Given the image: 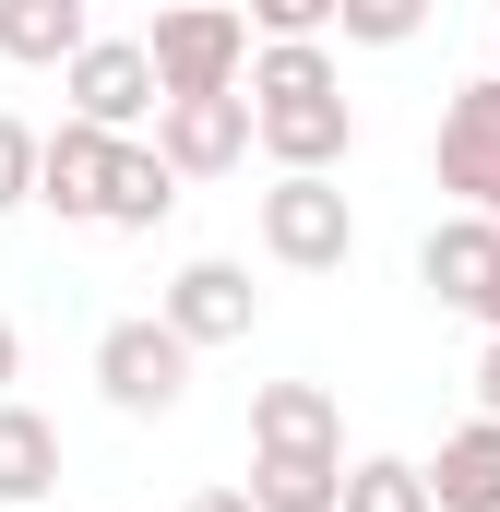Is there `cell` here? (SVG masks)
<instances>
[{
  "label": "cell",
  "mask_w": 500,
  "mask_h": 512,
  "mask_svg": "<svg viewBox=\"0 0 500 512\" xmlns=\"http://www.w3.org/2000/svg\"><path fill=\"white\" fill-rule=\"evenodd\" d=\"M417 477H429V512H500V417H465L441 441V465H417Z\"/></svg>",
  "instance_id": "cell-13"
},
{
  "label": "cell",
  "mask_w": 500,
  "mask_h": 512,
  "mask_svg": "<svg viewBox=\"0 0 500 512\" xmlns=\"http://www.w3.org/2000/svg\"><path fill=\"white\" fill-rule=\"evenodd\" d=\"M346 489V453H286V441H250V512H334Z\"/></svg>",
  "instance_id": "cell-14"
},
{
  "label": "cell",
  "mask_w": 500,
  "mask_h": 512,
  "mask_svg": "<svg viewBox=\"0 0 500 512\" xmlns=\"http://www.w3.org/2000/svg\"><path fill=\"white\" fill-rule=\"evenodd\" d=\"M250 36H334V0H250Z\"/></svg>",
  "instance_id": "cell-19"
},
{
  "label": "cell",
  "mask_w": 500,
  "mask_h": 512,
  "mask_svg": "<svg viewBox=\"0 0 500 512\" xmlns=\"http://www.w3.org/2000/svg\"><path fill=\"white\" fill-rule=\"evenodd\" d=\"M262 251L286 262V274H334V262L358 251L346 179H334V167H274V191H262Z\"/></svg>",
  "instance_id": "cell-1"
},
{
  "label": "cell",
  "mask_w": 500,
  "mask_h": 512,
  "mask_svg": "<svg viewBox=\"0 0 500 512\" xmlns=\"http://www.w3.org/2000/svg\"><path fill=\"white\" fill-rule=\"evenodd\" d=\"M477 322H489V334H500V286H489V298H477Z\"/></svg>",
  "instance_id": "cell-24"
},
{
  "label": "cell",
  "mask_w": 500,
  "mask_h": 512,
  "mask_svg": "<svg viewBox=\"0 0 500 512\" xmlns=\"http://www.w3.org/2000/svg\"><path fill=\"white\" fill-rule=\"evenodd\" d=\"M417 286H429L441 310H477L500 286V215H441V227L417 239Z\"/></svg>",
  "instance_id": "cell-9"
},
{
  "label": "cell",
  "mask_w": 500,
  "mask_h": 512,
  "mask_svg": "<svg viewBox=\"0 0 500 512\" xmlns=\"http://www.w3.org/2000/svg\"><path fill=\"white\" fill-rule=\"evenodd\" d=\"M60 96H72V120H96V131L155 120V60H143V36H84V48L60 60Z\"/></svg>",
  "instance_id": "cell-6"
},
{
  "label": "cell",
  "mask_w": 500,
  "mask_h": 512,
  "mask_svg": "<svg viewBox=\"0 0 500 512\" xmlns=\"http://www.w3.org/2000/svg\"><path fill=\"white\" fill-rule=\"evenodd\" d=\"M250 143L274 167H346L358 155V108H346V84L334 96H250Z\"/></svg>",
  "instance_id": "cell-8"
},
{
  "label": "cell",
  "mask_w": 500,
  "mask_h": 512,
  "mask_svg": "<svg viewBox=\"0 0 500 512\" xmlns=\"http://www.w3.org/2000/svg\"><path fill=\"white\" fill-rule=\"evenodd\" d=\"M36 512H72V501H36Z\"/></svg>",
  "instance_id": "cell-25"
},
{
  "label": "cell",
  "mask_w": 500,
  "mask_h": 512,
  "mask_svg": "<svg viewBox=\"0 0 500 512\" xmlns=\"http://www.w3.org/2000/svg\"><path fill=\"white\" fill-rule=\"evenodd\" d=\"M12 203H36V131L0 108V215H12Z\"/></svg>",
  "instance_id": "cell-20"
},
{
  "label": "cell",
  "mask_w": 500,
  "mask_h": 512,
  "mask_svg": "<svg viewBox=\"0 0 500 512\" xmlns=\"http://www.w3.org/2000/svg\"><path fill=\"white\" fill-rule=\"evenodd\" d=\"M143 60H155V96H227L239 60H250V24L227 0H167L155 36H143Z\"/></svg>",
  "instance_id": "cell-2"
},
{
  "label": "cell",
  "mask_w": 500,
  "mask_h": 512,
  "mask_svg": "<svg viewBox=\"0 0 500 512\" xmlns=\"http://www.w3.org/2000/svg\"><path fill=\"white\" fill-rule=\"evenodd\" d=\"M84 36H96L84 0H0V60H12V72H60Z\"/></svg>",
  "instance_id": "cell-15"
},
{
  "label": "cell",
  "mask_w": 500,
  "mask_h": 512,
  "mask_svg": "<svg viewBox=\"0 0 500 512\" xmlns=\"http://www.w3.org/2000/svg\"><path fill=\"white\" fill-rule=\"evenodd\" d=\"M429 167H441L453 215H500V72H477V84L441 96V143H429Z\"/></svg>",
  "instance_id": "cell-4"
},
{
  "label": "cell",
  "mask_w": 500,
  "mask_h": 512,
  "mask_svg": "<svg viewBox=\"0 0 500 512\" xmlns=\"http://www.w3.org/2000/svg\"><path fill=\"white\" fill-rule=\"evenodd\" d=\"M96 393L120 405V417H179V393H191V346L143 310V322H108L96 334Z\"/></svg>",
  "instance_id": "cell-3"
},
{
  "label": "cell",
  "mask_w": 500,
  "mask_h": 512,
  "mask_svg": "<svg viewBox=\"0 0 500 512\" xmlns=\"http://www.w3.org/2000/svg\"><path fill=\"white\" fill-rule=\"evenodd\" d=\"M334 512H429V477H417L405 453H358L346 489H334Z\"/></svg>",
  "instance_id": "cell-17"
},
{
  "label": "cell",
  "mask_w": 500,
  "mask_h": 512,
  "mask_svg": "<svg viewBox=\"0 0 500 512\" xmlns=\"http://www.w3.org/2000/svg\"><path fill=\"white\" fill-rule=\"evenodd\" d=\"M108 143H120V131H96V120L36 131V203H48L60 227H96V179H108Z\"/></svg>",
  "instance_id": "cell-11"
},
{
  "label": "cell",
  "mask_w": 500,
  "mask_h": 512,
  "mask_svg": "<svg viewBox=\"0 0 500 512\" xmlns=\"http://www.w3.org/2000/svg\"><path fill=\"white\" fill-rule=\"evenodd\" d=\"M155 322H167L191 358H203V346H250V322H262V286H250V262H179Z\"/></svg>",
  "instance_id": "cell-5"
},
{
  "label": "cell",
  "mask_w": 500,
  "mask_h": 512,
  "mask_svg": "<svg viewBox=\"0 0 500 512\" xmlns=\"http://www.w3.org/2000/svg\"><path fill=\"white\" fill-rule=\"evenodd\" d=\"M179 512H250V489H191Z\"/></svg>",
  "instance_id": "cell-22"
},
{
  "label": "cell",
  "mask_w": 500,
  "mask_h": 512,
  "mask_svg": "<svg viewBox=\"0 0 500 512\" xmlns=\"http://www.w3.org/2000/svg\"><path fill=\"white\" fill-rule=\"evenodd\" d=\"M167 215H179V167H167L155 143H131V131H120V143H108V179H96V227L155 239Z\"/></svg>",
  "instance_id": "cell-10"
},
{
  "label": "cell",
  "mask_w": 500,
  "mask_h": 512,
  "mask_svg": "<svg viewBox=\"0 0 500 512\" xmlns=\"http://www.w3.org/2000/svg\"><path fill=\"white\" fill-rule=\"evenodd\" d=\"M334 24H346V48H405L429 24V0H334Z\"/></svg>",
  "instance_id": "cell-18"
},
{
  "label": "cell",
  "mask_w": 500,
  "mask_h": 512,
  "mask_svg": "<svg viewBox=\"0 0 500 512\" xmlns=\"http://www.w3.org/2000/svg\"><path fill=\"white\" fill-rule=\"evenodd\" d=\"M477 417H500V334L477 346Z\"/></svg>",
  "instance_id": "cell-21"
},
{
  "label": "cell",
  "mask_w": 500,
  "mask_h": 512,
  "mask_svg": "<svg viewBox=\"0 0 500 512\" xmlns=\"http://www.w3.org/2000/svg\"><path fill=\"white\" fill-rule=\"evenodd\" d=\"M36 501H60V417L0 393V512H36Z\"/></svg>",
  "instance_id": "cell-12"
},
{
  "label": "cell",
  "mask_w": 500,
  "mask_h": 512,
  "mask_svg": "<svg viewBox=\"0 0 500 512\" xmlns=\"http://www.w3.org/2000/svg\"><path fill=\"white\" fill-rule=\"evenodd\" d=\"M12 370H24V334H12V322H0V393H12Z\"/></svg>",
  "instance_id": "cell-23"
},
{
  "label": "cell",
  "mask_w": 500,
  "mask_h": 512,
  "mask_svg": "<svg viewBox=\"0 0 500 512\" xmlns=\"http://www.w3.org/2000/svg\"><path fill=\"white\" fill-rule=\"evenodd\" d=\"M155 155L179 167V179H227L250 167V96H155Z\"/></svg>",
  "instance_id": "cell-7"
},
{
  "label": "cell",
  "mask_w": 500,
  "mask_h": 512,
  "mask_svg": "<svg viewBox=\"0 0 500 512\" xmlns=\"http://www.w3.org/2000/svg\"><path fill=\"white\" fill-rule=\"evenodd\" d=\"M250 441H286V453H346V417L322 382H262L250 393Z\"/></svg>",
  "instance_id": "cell-16"
}]
</instances>
